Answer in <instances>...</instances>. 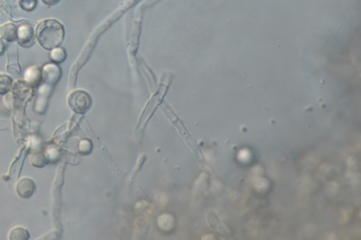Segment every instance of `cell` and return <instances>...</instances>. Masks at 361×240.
<instances>
[{
	"instance_id": "cell-1",
	"label": "cell",
	"mask_w": 361,
	"mask_h": 240,
	"mask_svg": "<svg viewBox=\"0 0 361 240\" xmlns=\"http://www.w3.org/2000/svg\"><path fill=\"white\" fill-rule=\"evenodd\" d=\"M36 37L44 49L58 48L63 43L65 29L63 25L54 19H46L37 25Z\"/></svg>"
},
{
	"instance_id": "cell-2",
	"label": "cell",
	"mask_w": 361,
	"mask_h": 240,
	"mask_svg": "<svg viewBox=\"0 0 361 240\" xmlns=\"http://www.w3.org/2000/svg\"><path fill=\"white\" fill-rule=\"evenodd\" d=\"M70 108L78 114H84L92 105L90 96L84 91H75L68 97Z\"/></svg>"
},
{
	"instance_id": "cell-3",
	"label": "cell",
	"mask_w": 361,
	"mask_h": 240,
	"mask_svg": "<svg viewBox=\"0 0 361 240\" xmlns=\"http://www.w3.org/2000/svg\"><path fill=\"white\" fill-rule=\"evenodd\" d=\"M36 188L34 181L28 177H23L17 184L16 190L19 196L24 199H28L36 193Z\"/></svg>"
},
{
	"instance_id": "cell-4",
	"label": "cell",
	"mask_w": 361,
	"mask_h": 240,
	"mask_svg": "<svg viewBox=\"0 0 361 240\" xmlns=\"http://www.w3.org/2000/svg\"><path fill=\"white\" fill-rule=\"evenodd\" d=\"M17 41L22 47H31L35 43V33L33 28L27 24L19 27Z\"/></svg>"
},
{
	"instance_id": "cell-5",
	"label": "cell",
	"mask_w": 361,
	"mask_h": 240,
	"mask_svg": "<svg viewBox=\"0 0 361 240\" xmlns=\"http://www.w3.org/2000/svg\"><path fill=\"white\" fill-rule=\"evenodd\" d=\"M14 96L21 101L28 100L32 95L31 86L26 81H19L13 88Z\"/></svg>"
},
{
	"instance_id": "cell-6",
	"label": "cell",
	"mask_w": 361,
	"mask_h": 240,
	"mask_svg": "<svg viewBox=\"0 0 361 240\" xmlns=\"http://www.w3.org/2000/svg\"><path fill=\"white\" fill-rule=\"evenodd\" d=\"M25 81L31 86H39L43 79V75L40 67L34 66L30 67L25 72Z\"/></svg>"
},
{
	"instance_id": "cell-7",
	"label": "cell",
	"mask_w": 361,
	"mask_h": 240,
	"mask_svg": "<svg viewBox=\"0 0 361 240\" xmlns=\"http://www.w3.org/2000/svg\"><path fill=\"white\" fill-rule=\"evenodd\" d=\"M29 158L31 164L37 168L45 167L48 164L49 161L48 153L43 149L33 150L30 153Z\"/></svg>"
},
{
	"instance_id": "cell-8",
	"label": "cell",
	"mask_w": 361,
	"mask_h": 240,
	"mask_svg": "<svg viewBox=\"0 0 361 240\" xmlns=\"http://www.w3.org/2000/svg\"><path fill=\"white\" fill-rule=\"evenodd\" d=\"M18 28L13 23L3 24L0 26V37L8 42H14L17 40Z\"/></svg>"
},
{
	"instance_id": "cell-9",
	"label": "cell",
	"mask_w": 361,
	"mask_h": 240,
	"mask_svg": "<svg viewBox=\"0 0 361 240\" xmlns=\"http://www.w3.org/2000/svg\"><path fill=\"white\" fill-rule=\"evenodd\" d=\"M60 68L52 64L45 65L43 67V77L49 84L57 81V79L60 78Z\"/></svg>"
},
{
	"instance_id": "cell-10",
	"label": "cell",
	"mask_w": 361,
	"mask_h": 240,
	"mask_svg": "<svg viewBox=\"0 0 361 240\" xmlns=\"http://www.w3.org/2000/svg\"><path fill=\"white\" fill-rule=\"evenodd\" d=\"M9 238L11 240H27L30 238L29 232L23 227H15L11 230Z\"/></svg>"
},
{
	"instance_id": "cell-11",
	"label": "cell",
	"mask_w": 361,
	"mask_h": 240,
	"mask_svg": "<svg viewBox=\"0 0 361 240\" xmlns=\"http://www.w3.org/2000/svg\"><path fill=\"white\" fill-rule=\"evenodd\" d=\"M12 86V78L5 73H0V95L7 94Z\"/></svg>"
},
{
	"instance_id": "cell-12",
	"label": "cell",
	"mask_w": 361,
	"mask_h": 240,
	"mask_svg": "<svg viewBox=\"0 0 361 240\" xmlns=\"http://www.w3.org/2000/svg\"><path fill=\"white\" fill-rule=\"evenodd\" d=\"M67 54L62 48H56L52 49L50 57L55 63H61L66 59Z\"/></svg>"
},
{
	"instance_id": "cell-13",
	"label": "cell",
	"mask_w": 361,
	"mask_h": 240,
	"mask_svg": "<svg viewBox=\"0 0 361 240\" xmlns=\"http://www.w3.org/2000/svg\"><path fill=\"white\" fill-rule=\"evenodd\" d=\"M38 0H19V5L27 12H31L36 9Z\"/></svg>"
},
{
	"instance_id": "cell-14",
	"label": "cell",
	"mask_w": 361,
	"mask_h": 240,
	"mask_svg": "<svg viewBox=\"0 0 361 240\" xmlns=\"http://www.w3.org/2000/svg\"><path fill=\"white\" fill-rule=\"evenodd\" d=\"M44 4L48 6H54L60 3L61 0H41Z\"/></svg>"
},
{
	"instance_id": "cell-15",
	"label": "cell",
	"mask_w": 361,
	"mask_h": 240,
	"mask_svg": "<svg viewBox=\"0 0 361 240\" xmlns=\"http://www.w3.org/2000/svg\"><path fill=\"white\" fill-rule=\"evenodd\" d=\"M4 44H3L2 41H1V39H0V55H1V54L4 52Z\"/></svg>"
}]
</instances>
